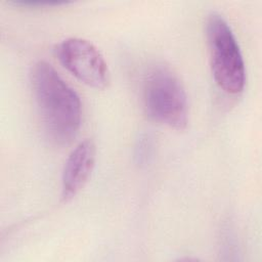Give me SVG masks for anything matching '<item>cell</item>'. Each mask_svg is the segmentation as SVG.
I'll return each mask as SVG.
<instances>
[{
  "mask_svg": "<svg viewBox=\"0 0 262 262\" xmlns=\"http://www.w3.org/2000/svg\"><path fill=\"white\" fill-rule=\"evenodd\" d=\"M30 78L47 138L57 145L69 143L78 133L81 124L79 95L44 60L32 67Z\"/></svg>",
  "mask_w": 262,
  "mask_h": 262,
  "instance_id": "cell-1",
  "label": "cell"
},
{
  "mask_svg": "<svg viewBox=\"0 0 262 262\" xmlns=\"http://www.w3.org/2000/svg\"><path fill=\"white\" fill-rule=\"evenodd\" d=\"M142 99L150 119L174 129L185 128L188 118L186 93L170 67L156 63L148 69L143 79Z\"/></svg>",
  "mask_w": 262,
  "mask_h": 262,
  "instance_id": "cell-2",
  "label": "cell"
},
{
  "mask_svg": "<svg viewBox=\"0 0 262 262\" xmlns=\"http://www.w3.org/2000/svg\"><path fill=\"white\" fill-rule=\"evenodd\" d=\"M206 31L211 71L216 84L229 94L239 93L246 83V69L230 26L221 14L212 12L207 19Z\"/></svg>",
  "mask_w": 262,
  "mask_h": 262,
  "instance_id": "cell-3",
  "label": "cell"
},
{
  "mask_svg": "<svg viewBox=\"0 0 262 262\" xmlns=\"http://www.w3.org/2000/svg\"><path fill=\"white\" fill-rule=\"evenodd\" d=\"M54 52L60 63L88 86L103 89L110 82V72L99 50L89 41L68 38L58 43Z\"/></svg>",
  "mask_w": 262,
  "mask_h": 262,
  "instance_id": "cell-4",
  "label": "cell"
},
{
  "mask_svg": "<svg viewBox=\"0 0 262 262\" xmlns=\"http://www.w3.org/2000/svg\"><path fill=\"white\" fill-rule=\"evenodd\" d=\"M95 163V145L92 140L80 142L70 154L62 172L61 198L73 199L86 184Z\"/></svg>",
  "mask_w": 262,
  "mask_h": 262,
  "instance_id": "cell-5",
  "label": "cell"
},
{
  "mask_svg": "<svg viewBox=\"0 0 262 262\" xmlns=\"http://www.w3.org/2000/svg\"><path fill=\"white\" fill-rule=\"evenodd\" d=\"M13 4L21 5V6H54V5H62L67 4V2H50V1H14Z\"/></svg>",
  "mask_w": 262,
  "mask_h": 262,
  "instance_id": "cell-6",
  "label": "cell"
}]
</instances>
